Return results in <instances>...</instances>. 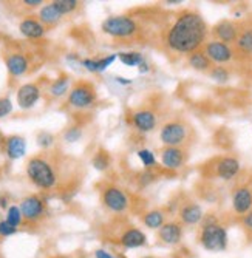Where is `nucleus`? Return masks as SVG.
<instances>
[{"instance_id":"nucleus-1","label":"nucleus","mask_w":252,"mask_h":258,"mask_svg":"<svg viewBox=\"0 0 252 258\" xmlns=\"http://www.w3.org/2000/svg\"><path fill=\"white\" fill-rule=\"evenodd\" d=\"M206 23L195 13L181 14L167 34V45L177 53H195L204 42Z\"/></svg>"},{"instance_id":"nucleus-2","label":"nucleus","mask_w":252,"mask_h":258,"mask_svg":"<svg viewBox=\"0 0 252 258\" xmlns=\"http://www.w3.org/2000/svg\"><path fill=\"white\" fill-rule=\"evenodd\" d=\"M227 230L214 218L208 220L201 227L200 243L209 252H223L227 248Z\"/></svg>"},{"instance_id":"nucleus-3","label":"nucleus","mask_w":252,"mask_h":258,"mask_svg":"<svg viewBox=\"0 0 252 258\" xmlns=\"http://www.w3.org/2000/svg\"><path fill=\"white\" fill-rule=\"evenodd\" d=\"M27 173L30 180L42 189H50L56 183V175L50 164L42 158H33L28 161Z\"/></svg>"},{"instance_id":"nucleus-4","label":"nucleus","mask_w":252,"mask_h":258,"mask_svg":"<svg viewBox=\"0 0 252 258\" xmlns=\"http://www.w3.org/2000/svg\"><path fill=\"white\" fill-rule=\"evenodd\" d=\"M102 30L113 37H130L138 31V27H136V22L133 19L125 16H116L104 20Z\"/></svg>"},{"instance_id":"nucleus-5","label":"nucleus","mask_w":252,"mask_h":258,"mask_svg":"<svg viewBox=\"0 0 252 258\" xmlns=\"http://www.w3.org/2000/svg\"><path fill=\"white\" fill-rule=\"evenodd\" d=\"M102 201H104V206L107 209H110L111 212H116V214H122L127 210L129 207V198L125 195L119 187H107L102 193Z\"/></svg>"},{"instance_id":"nucleus-6","label":"nucleus","mask_w":252,"mask_h":258,"mask_svg":"<svg viewBox=\"0 0 252 258\" xmlns=\"http://www.w3.org/2000/svg\"><path fill=\"white\" fill-rule=\"evenodd\" d=\"M95 99H96L95 90L87 84L76 85L70 91V96H68V102L76 109H87L95 102Z\"/></svg>"},{"instance_id":"nucleus-7","label":"nucleus","mask_w":252,"mask_h":258,"mask_svg":"<svg viewBox=\"0 0 252 258\" xmlns=\"http://www.w3.org/2000/svg\"><path fill=\"white\" fill-rule=\"evenodd\" d=\"M159 139L167 147H177L186 139V127L180 122H169L161 128Z\"/></svg>"},{"instance_id":"nucleus-8","label":"nucleus","mask_w":252,"mask_h":258,"mask_svg":"<svg viewBox=\"0 0 252 258\" xmlns=\"http://www.w3.org/2000/svg\"><path fill=\"white\" fill-rule=\"evenodd\" d=\"M43 210H45V206L39 196L31 195L20 203V212H22V215H24V218L28 221L39 220L43 215Z\"/></svg>"},{"instance_id":"nucleus-9","label":"nucleus","mask_w":252,"mask_h":258,"mask_svg":"<svg viewBox=\"0 0 252 258\" xmlns=\"http://www.w3.org/2000/svg\"><path fill=\"white\" fill-rule=\"evenodd\" d=\"M206 56H208L209 61H214V62H218V64H223V62H227L232 59V50L229 48V46L223 42H218V40H214V42H209L206 45Z\"/></svg>"},{"instance_id":"nucleus-10","label":"nucleus","mask_w":252,"mask_h":258,"mask_svg":"<svg viewBox=\"0 0 252 258\" xmlns=\"http://www.w3.org/2000/svg\"><path fill=\"white\" fill-rule=\"evenodd\" d=\"M39 96H40V90L37 85L34 84H25L22 85L17 91V104L20 109H31L34 104L39 101Z\"/></svg>"},{"instance_id":"nucleus-11","label":"nucleus","mask_w":252,"mask_h":258,"mask_svg":"<svg viewBox=\"0 0 252 258\" xmlns=\"http://www.w3.org/2000/svg\"><path fill=\"white\" fill-rule=\"evenodd\" d=\"M119 243L125 249H138V248H143V246L147 243V237L141 229L129 227L121 235Z\"/></svg>"},{"instance_id":"nucleus-12","label":"nucleus","mask_w":252,"mask_h":258,"mask_svg":"<svg viewBox=\"0 0 252 258\" xmlns=\"http://www.w3.org/2000/svg\"><path fill=\"white\" fill-rule=\"evenodd\" d=\"M159 240H161L164 244L167 246H175L181 241L182 238V229L178 222L172 221V222H166V224L158 230Z\"/></svg>"},{"instance_id":"nucleus-13","label":"nucleus","mask_w":252,"mask_h":258,"mask_svg":"<svg viewBox=\"0 0 252 258\" xmlns=\"http://www.w3.org/2000/svg\"><path fill=\"white\" fill-rule=\"evenodd\" d=\"M232 206L234 210L238 215H246L251 212L252 209V192L248 189V187H242L234 193L232 198Z\"/></svg>"},{"instance_id":"nucleus-14","label":"nucleus","mask_w":252,"mask_h":258,"mask_svg":"<svg viewBox=\"0 0 252 258\" xmlns=\"http://www.w3.org/2000/svg\"><path fill=\"white\" fill-rule=\"evenodd\" d=\"M161 162L163 166L172 170H177L182 166L184 162V153L178 147H166L161 151Z\"/></svg>"},{"instance_id":"nucleus-15","label":"nucleus","mask_w":252,"mask_h":258,"mask_svg":"<svg viewBox=\"0 0 252 258\" xmlns=\"http://www.w3.org/2000/svg\"><path fill=\"white\" fill-rule=\"evenodd\" d=\"M133 125L138 128L140 132H152L156 125V116L150 110H140L133 114Z\"/></svg>"},{"instance_id":"nucleus-16","label":"nucleus","mask_w":252,"mask_h":258,"mask_svg":"<svg viewBox=\"0 0 252 258\" xmlns=\"http://www.w3.org/2000/svg\"><path fill=\"white\" fill-rule=\"evenodd\" d=\"M203 209L198 204H186L180 210V218L181 221L187 226H195L203 220Z\"/></svg>"},{"instance_id":"nucleus-17","label":"nucleus","mask_w":252,"mask_h":258,"mask_svg":"<svg viewBox=\"0 0 252 258\" xmlns=\"http://www.w3.org/2000/svg\"><path fill=\"white\" fill-rule=\"evenodd\" d=\"M240 170V162L235 158H223L216 166V175L223 180H231Z\"/></svg>"},{"instance_id":"nucleus-18","label":"nucleus","mask_w":252,"mask_h":258,"mask_svg":"<svg viewBox=\"0 0 252 258\" xmlns=\"http://www.w3.org/2000/svg\"><path fill=\"white\" fill-rule=\"evenodd\" d=\"M27 143L22 136H11L6 139V155L11 159H19L25 155Z\"/></svg>"},{"instance_id":"nucleus-19","label":"nucleus","mask_w":252,"mask_h":258,"mask_svg":"<svg viewBox=\"0 0 252 258\" xmlns=\"http://www.w3.org/2000/svg\"><path fill=\"white\" fill-rule=\"evenodd\" d=\"M215 36L220 39V42H234L237 39V27L232 22L229 20H223L214 30Z\"/></svg>"},{"instance_id":"nucleus-20","label":"nucleus","mask_w":252,"mask_h":258,"mask_svg":"<svg viewBox=\"0 0 252 258\" xmlns=\"http://www.w3.org/2000/svg\"><path fill=\"white\" fill-rule=\"evenodd\" d=\"M19 30L25 37H30V39L42 37L43 33H45V28H43L42 23H39L37 20H34V19H25L24 22L20 23Z\"/></svg>"},{"instance_id":"nucleus-21","label":"nucleus","mask_w":252,"mask_h":258,"mask_svg":"<svg viewBox=\"0 0 252 258\" xmlns=\"http://www.w3.org/2000/svg\"><path fill=\"white\" fill-rule=\"evenodd\" d=\"M6 68L13 76H22L28 70V61L22 54H13L6 59Z\"/></svg>"},{"instance_id":"nucleus-22","label":"nucleus","mask_w":252,"mask_h":258,"mask_svg":"<svg viewBox=\"0 0 252 258\" xmlns=\"http://www.w3.org/2000/svg\"><path fill=\"white\" fill-rule=\"evenodd\" d=\"M143 222L144 226L152 229V230H159L164 224H166V215L163 210H150L143 217Z\"/></svg>"},{"instance_id":"nucleus-23","label":"nucleus","mask_w":252,"mask_h":258,"mask_svg":"<svg viewBox=\"0 0 252 258\" xmlns=\"http://www.w3.org/2000/svg\"><path fill=\"white\" fill-rule=\"evenodd\" d=\"M114 59H116V54H110L99 61L85 59V61H82V65L88 70V72H104V70H107L114 62Z\"/></svg>"},{"instance_id":"nucleus-24","label":"nucleus","mask_w":252,"mask_h":258,"mask_svg":"<svg viewBox=\"0 0 252 258\" xmlns=\"http://www.w3.org/2000/svg\"><path fill=\"white\" fill-rule=\"evenodd\" d=\"M189 65L192 68L198 70V72H204V70H208L211 67V61L208 59V56L201 51H195L189 56Z\"/></svg>"},{"instance_id":"nucleus-25","label":"nucleus","mask_w":252,"mask_h":258,"mask_svg":"<svg viewBox=\"0 0 252 258\" xmlns=\"http://www.w3.org/2000/svg\"><path fill=\"white\" fill-rule=\"evenodd\" d=\"M39 16H40V20H42L43 23H48V25H53V23L59 22L61 17H62V14L54 8L53 3L45 5V6L40 9V14H39Z\"/></svg>"},{"instance_id":"nucleus-26","label":"nucleus","mask_w":252,"mask_h":258,"mask_svg":"<svg viewBox=\"0 0 252 258\" xmlns=\"http://www.w3.org/2000/svg\"><path fill=\"white\" fill-rule=\"evenodd\" d=\"M119 61L127 65V67H136V65H143L144 59H143V54L138 51H129V53H119L118 54Z\"/></svg>"},{"instance_id":"nucleus-27","label":"nucleus","mask_w":252,"mask_h":258,"mask_svg":"<svg viewBox=\"0 0 252 258\" xmlns=\"http://www.w3.org/2000/svg\"><path fill=\"white\" fill-rule=\"evenodd\" d=\"M67 90H68V77H65V76L56 79L50 87V93L53 96H57V98L65 95Z\"/></svg>"},{"instance_id":"nucleus-28","label":"nucleus","mask_w":252,"mask_h":258,"mask_svg":"<svg viewBox=\"0 0 252 258\" xmlns=\"http://www.w3.org/2000/svg\"><path fill=\"white\" fill-rule=\"evenodd\" d=\"M51 3L54 5V8L59 11L62 16L72 13V11H74L79 5L76 0H54V2H51Z\"/></svg>"},{"instance_id":"nucleus-29","label":"nucleus","mask_w":252,"mask_h":258,"mask_svg":"<svg viewBox=\"0 0 252 258\" xmlns=\"http://www.w3.org/2000/svg\"><path fill=\"white\" fill-rule=\"evenodd\" d=\"M22 220H24V215H22V212H20V207L11 206L8 209V212H6V221L9 222L11 226L17 227V226H20Z\"/></svg>"},{"instance_id":"nucleus-30","label":"nucleus","mask_w":252,"mask_h":258,"mask_svg":"<svg viewBox=\"0 0 252 258\" xmlns=\"http://www.w3.org/2000/svg\"><path fill=\"white\" fill-rule=\"evenodd\" d=\"M237 45H238V48L242 50V51L251 53V51H252V30L245 31V33L242 34V36L238 37Z\"/></svg>"},{"instance_id":"nucleus-31","label":"nucleus","mask_w":252,"mask_h":258,"mask_svg":"<svg viewBox=\"0 0 252 258\" xmlns=\"http://www.w3.org/2000/svg\"><path fill=\"white\" fill-rule=\"evenodd\" d=\"M138 156H140L141 162L144 164V167H147V169L153 167L155 164H156V158H155V155L152 153L150 150H147V148H141V150L138 151Z\"/></svg>"},{"instance_id":"nucleus-32","label":"nucleus","mask_w":252,"mask_h":258,"mask_svg":"<svg viewBox=\"0 0 252 258\" xmlns=\"http://www.w3.org/2000/svg\"><path fill=\"white\" fill-rule=\"evenodd\" d=\"M108 164H110L108 156H107L106 153H102V151L93 158V166H95L98 170H106V169L108 167Z\"/></svg>"},{"instance_id":"nucleus-33","label":"nucleus","mask_w":252,"mask_h":258,"mask_svg":"<svg viewBox=\"0 0 252 258\" xmlns=\"http://www.w3.org/2000/svg\"><path fill=\"white\" fill-rule=\"evenodd\" d=\"M13 111V104L8 98H0V118H5L6 114Z\"/></svg>"},{"instance_id":"nucleus-34","label":"nucleus","mask_w":252,"mask_h":258,"mask_svg":"<svg viewBox=\"0 0 252 258\" xmlns=\"http://www.w3.org/2000/svg\"><path fill=\"white\" fill-rule=\"evenodd\" d=\"M16 230H17V227L11 226L6 220L0 221V235H2V237H9V235H13V233H16Z\"/></svg>"},{"instance_id":"nucleus-35","label":"nucleus","mask_w":252,"mask_h":258,"mask_svg":"<svg viewBox=\"0 0 252 258\" xmlns=\"http://www.w3.org/2000/svg\"><path fill=\"white\" fill-rule=\"evenodd\" d=\"M211 76H212V79H215L216 82H226V80L229 79V73L226 72L224 68H221V67L212 70Z\"/></svg>"},{"instance_id":"nucleus-36","label":"nucleus","mask_w":252,"mask_h":258,"mask_svg":"<svg viewBox=\"0 0 252 258\" xmlns=\"http://www.w3.org/2000/svg\"><path fill=\"white\" fill-rule=\"evenodd\" d=\"M53 141H54V138H53L50 133H47V132H42V133L37 136V143H39V146H42V147H48V146H51V144H53Z\"/></svg>"},{"instance_id":"nucleus-37","label":"nucleus","mask_w":252,"mask_h":258,"mask_svg":"<svg viewBox=\"0 0 252 258\" xmlns=\"http://www.w3.org/2000/svg\"><path fill=\"white\" fill-rule=\"evenodd\" d=\"M79 136H81V130H77V128H70L67 133H65V139L73 143V141H77Z\"/></svg>"},{"instance_id":"nucleus-38","label":"nucleus","mask_w":252,"mask_h":258,"mask_svg":"<svg viewBox=\"0 0 252 258\" xmlns=\"http://www.w3.org/2000/svg\"><path fill=\"white\" fill-rule=\"evenodd\" d=\"M95 258H114L110 252H107V251H104V249H98L96 252H95Z\"/></svg>"},{"instance_id":"nucleus-39","label":"nucleus","mask_w":252,"mask_h":258,"mask_svg":"<svg viewBox=\"0 0 252 258\" xmlns=\"http://www.w3.org/2000/svg\"><path fill=\"white\" fill-rule=\"evenodd\" d=\"M245 226L248 227V229H252V212H249L246 217H245Z\"/></svg>"},{"instance_id":"nucleus-40","label":"nucleus","mask_w":252,"mask_h":258,"mask_svg":"<svg viewBox=\"0 0 252 258\" xmlns=\"http://www.w3.org/2000/svg\"><path fill=\"white\" fill-rule=\"evenodd\" d=\"M24 3L28 6H39V5H42V0H25Z\"/></svg>"},{"instance_id":"nucleus-41","label":"nucleus","mask_w":252,"mask_h":258,"mask_svg":"<svg viewBox=\"0 0 252 258\" xmlns=\"http://www.w3.org/2000/svg\"><path fill=\"white\" fill-rule=\"evenodd\" d=\"M6 206H8V199L5 196H0V207L5 209Z\"/></svg>"},{"instance_id":"nucleus-42","label":"nucleus","mask_w":252,"mask_h":258,"mask_svg":"<svg viewBox=\"0 0 252 258\" xmlns=\"http://www.w3.org/2000/svg\"><path fill=\"white\" fill-rule=\"evenodd\" d=\"M143 258H153V257H143Z\"/></svg>"}]
</instances>
